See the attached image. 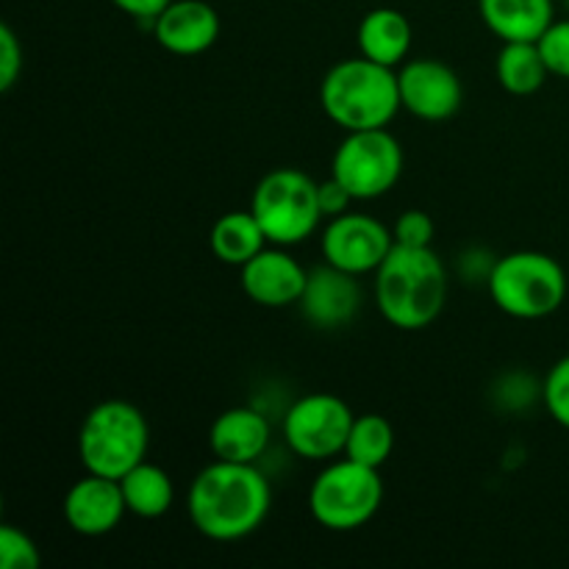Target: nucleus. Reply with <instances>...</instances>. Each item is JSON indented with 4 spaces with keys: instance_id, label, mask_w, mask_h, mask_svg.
Wrapping results in <instances>:
<instances>
[{
    "instance_id": "nucleus-1",
    "label": "nucleus",
    "mask_w": 569,
    "mask_h": 569,
    "mask_svg": "<svg viewBox=\"0 0 569 569\" xmlns=\"http://www.w3.org/2000/svg\"><path fill=\"white\" fill-rule=\"evenodd\" d=\"M272 489L256 465L220 461L194 476L187 492L189 522L211 542H239L264 526Z\"/></svg>"
},
{
    "instance_id": "nucleus-2",
    "label": "nucleus",
    "mask_w": 569,
    "mask_h": 569,
    "mask_svg": "<svg viewBox=\"0 0 569 569\" xmlns=\"http://www.w3.org/2000/svg\"><path fill=\"white\" fill-rule=\"evenodd\" d=\"M376 300L383 320L400 331L431 326L448 300V270L433 248L395 244L376 270Z\"/></svg>"
},
{
    "instance_id": "nucleus-3",
    "label": "nucleus",
    "mask_w": 569,
    "mask_h": 569,
    "mask_svg": "<svg viewBox=\"0 0 569 569\" xmlns=\"http://www.w3.org/2000/svg\"><path fill=\"white\" fill-rule=\"evenodd\" d=\"M320 106L328 120L348 133L387 128L403 109L398 72L365 56L339 61L322 78Z\"/></svg>"
},
{
    "instance_id": "nucleus-4",
    "label": "nucleus",
    "mask_w": 569,
    "mask_h": 569,
    "mask_svg": "<svg viewBox=\"0 0 569 569\" xmlns=\"http://www.w3.org/2000/svg\"><path fill=\"white\" fill-rule=\"evenodd\" d=\"M148 445L150 428L142 411L126 400H103L83 417L78 431V459L92 476L120 481L142 465Z\"/></svg>"
},
{
    "instance_id": "nucleus-5",
    "label": "nucleus",
    "mask_w": 569,
    "mask_h": 569,
    "mask_svg": "<svg viewBox=\"0 0 569 569\" xmlns=\"http://www.w3.org/2000/svg\"><path fill=\"white\" fill-rule=\"evenodd\" d=\"M489 295L503 315L515 320H545L567 298V272L553 256L515 250L489 267Z\"/></svg>"
},
{
    "instance_id": "nucleus-6",
    "label": "nucleus",
    "mask_w": 569,
    "mask_h": 569,
    "mask_svg": "<svg viewBox=\"0 0 569 569\" xmlns=\"http://www.w3.org/2000/svg\"><path fill=\"white\" fill-rule=\"evenodd\" d=\"M250 211L264 228L267 242L292 248L306 242L320 226V183L292 167L272 170L256 187Z\"/></svg>"
},
{
    "instance_id": "nucleus-7",
    "label": "nucleus",
    "mask_w": 569,
    "mask_h": 569,
    "mask_svg": "<svg viewBox=\"0 0 569 569\" xmlns=\"http://www.w3.org/2000/svg\"><path fill=\"white\" fill-rule=\"evenodd\" d=\"M381 503V472L353 459L328 465L309 489L311 517L333 533L359 531L378 515Z\"/></svg>"
},
{
    "instance_id": "nucleus-8",
    "label": "nucleus",
    "mask_w": 569,
    "mask_h": 569,
    "mask_svg": "<svg viewBox=\"0 0 569 569\" xmlns=\"http://www.w3.org/2000/svg\"><path fill=\"white\" fill-rule=\"evenodd\" d=\"M331 176L353 200H376L403 176V148L387 128L350 131L333 153Z\"/></svg>"
},
{
    "instance_id": "nucleus-9",
    "label": "nucleus",
    "mask_w": 569,
    "mask_h": 569,
    "mask_svg": "<svg viewBox=\"0 0 569 569\" xmlns=\"http://www.w3.org/2000/svg\"><path fill=\"white\" fill-rule=\"evenodd\" d=\"M353 420L356 415L350 406L337 395H306L289 406L283 417V439L300 459L326 461L345 453Z\"/></svg>"
},
{
    "instance_id": "nucleus-10",
    "label": "nucleus",
    "mask_w": 569,
    "mask_h": 569,
    "mask_svg": "<svg viewBox=\"0 0 569 569\" xmlns=\"http://www.w3.org/2000/svg\"><path fill=\"white\" fill-rule=\"evenodd\" d=\"M322 259L337 270L350 272V276H367L376 272L395 248V237L383 222L370 214H345L331 217V222L322 231Z\"/></svg>"
},
{
    "instance_id": "nucleus-11",
    "label": "nucleus",
    "mask_w": 569,
    "mask_h": 569,
    "mask_svg": "<svg viewBox=\"0 0 569 569\" xmlns=\"http://www.w3.org/2000/svg\"><path fill=\"white\" fill-rule=\"evenodd\" d=\"M400 103L409 114L426 122H445L461 109L465 87L445 61L415 59L398 72Z\"/></svg>"
},
{
    "instance_id": "nucleus-12",
    "label": "nucleus",
    "mask_w": 569,
    "mask_h": 569,
    "mask_svg": "<svg viewBox=\"0 0 569 569\" xmlns=\"http://www.w3.org/2000/svg\"><path fill=\"white\" fill-rule=\"evenodd\" d=\"M239 270H242L244 295L264 309L298 306L309 281V270H303L300 261L289 256L281 244L264 248Z\"/></svg>"
},
{
    "instance_id": "nucleus-13",
    "label": "nucleus",
    "mask_w": 569,
    "mask_h": 569,
    "mask_svg": "<svg viewBox=\"0 0 569 569\" xmlns=\"http://www.w3.org/2000/svg\"><path fill=\"white\" fill-rule=\"evenodd\" d=\"M128 506L122 498V487L114 478L87 472L64 495V520L78 537H106L120 526Z\"/></svg>"
},
{
    "instance_id": "nucleus-14",
    "label": "nucleus",
    "mask_w": 569,
    "mask_h": 569,
    "mask_svg": "<svg viewBox=\"0 0 569 569\" xmlns=\"http://www.w3.org/2000/svg\"><path fill=\"white\" fill-rule=\"evenodd\" d=\"M220 14L206 0H172L153 22V37L167 53L200 56L220 37Z\"/></svg>"
},
{
    "instance_id": "nucleus-15",
    "label": "nucleus",
    "mask_w": 569,
    "mask_h": 569,
    "mask_svg": "<svg viewBox=\"0 0 569 569\" xmlns=\"http://www.w3.org/2000/svg\"><path fill=\"white\" fill-rule=\"evenodd\" d=\"M300 311L315 328H342L356 317L361 306V289L356 276L326 264L309 272Z\"/></svg>"
},
{
    "instance_id": "nucleus-16",
    "label": "nucleus",
    "mask_w": 569,
    "mask_h": 569,
    "mask_svg": "<svg viewBox=\"0 0 569 569\" xmlns=\"http://www.w3.org/2000/svg\"><path fill=\"white\" fill-rule=\"evenodd\" d=\"M209 445L214 459L256 465L270 448V422L261 411L248 409V406L228 409L211 422Z\"/></svg>"
},
{
    "instance_id": "nucleus-17",
    "label": "nucleus",
    "mask_w": 569,
    "mask_h": 569,
    "mask_svg": "<svg viewBox=\"0 0 569 569\" xmlns=\"http://www.w3.org/2000/svg\"><path fill=\"white\" fill-rule=\"evenodd\" d=\"M478 11L500 42H539L553 22V0H478Z\"/></svg>"
},
{
    "instance_id": "nucleus-18",
    "label": "nucleus",
    "mask_w": 569,
    "mask_h": 569,
    "mask_svg": "<svg viewBox=\"0 0 569 569\" xmlns=\"http://www.w3.org/2000/svg\"><path fill=\"white\" fill-rule=\"evenodd\" d=\"M359 50L365 59L398 67L411 50V26L398 9H372L359 22Z\"/></svg>"
},
{
    "instance_id": "nucleus-19",
    "label": "nucleus",
    "mask_w": 569,
    "mask_h": 569,
    "mask_svg": "<svg viewBox=\"0 0 569 569\" xmlns=\"http://www.w3.org/2000/svg\"><path fill=\"white\" fill-rule=\"evenodd\" d=\"M209 244L214 259H220L222 264L244 267L270 242H267L264 228L259 226L253 211H231L214 222Z\"/></svg>"
},
{
    "instance_id": "nucleus-20",
    "label": "nucleus",
    "mask_w": 569,
    "mask_h": 569,
    "mask_svg": "<svg viewBox=\"0 0 569 569\" xmlns=\"http://www.w3.org/2000/svg\"><path fill=\"white\" fill-rule=\"evenodd\" d=\"M120 487L128 511L142 517V520H159L176 503L172 478L161 467L150 465V461H142L128 476H122Z\"/></svg>"
},
{
    "instance_id": "nucleus-21",
    "label": "nucleus",
    "mask_w": 569,
    "mask_h": 569,
    "mask_svg": "<svg viewBox=\"0 0 569 569\" xmlns=\"http://www.w3.org/2000/svg\"><path fill=\"white\" fill-rule=\"evenodd\" d=\"M495 72H498L500 87L517 98L539 92L550 76L537 42H503Z\"/></svg>"
},
{
    "instance_id": "nucleus-22",
    "label": "nucleus",
    "mask_w": 569,
    "mask_h": 569,
    "mask_svg": "<svg viewBox=\"0 0 569 569\" xmlns=\"http://www.w3.org/2000/svg\"><path fill=\"white\" fill-rule=\"evenodd\" d=\"M395 450V431L387 417L361 415L353 420L348 445H345V459H353L365 467L381 470Z\"/></svg>"
},
{
    "instance_id": "nucleus-23",
    "label": "nucleus",
    "mask_w": 569,
    "mask_h": 569,
    "mask_svg": "<svg viewBox=\"0 0 569 569\" xmlns=\"http://www.w3.org/2000/svg\"><path fill=\"white\" fill-rule=\"evenodd\" d=\"M42 556L33 539L14 526L0 528V567L3 569H39Z\"/></svg>"
},
{
    "instance_id": "nucleus-24",
    "label": "nucleus",
    "mask_w": 569,
    "mask_h": 569,
    "mask_svg": "<svg viewBox=\"0 0 569 569\" xmlns=\"http://www.w3.org/2000/svg\"><path fill=\"white\" fill-rule=\"evenodd\" d=\"M542 400L548 415L569 431V356L550 367L542 387Z\"/></svg>"
},
{
    "instance_id": "nucleus-25",
    "label": "nucleus",
    "mask_w": 569,
    "mask_h": 569,
    "mask_svg": "<svg viewBox=\"0 0 569 569\" xmlns=\"http://www.w3.org/2000/svg\"><path fill=\"white\" fill-rule=\"evenodd\" d=\"M537 44L550 76L567 78L569 81V20L550 22V28L539 37Z\"/></svg>"
},
{
    "instance_id": "nucleus-26",
    "label": "nucleus",
    "mask_w": 569,
    "mask_h": 569,
    "mask_svg": "<svg viewBox=\"0 0 569 569\" xmlns=\"http://www.w3.org/2000/svg\"><path fill=\"white\" fill-rule=\"evenodd\" d=\"M395 244L403 248H431L433 242V220L420 209H409L395 220L392 228Z\"/></svg>"
},
{
    "instance_id": "nucleus-27",
    "label": "nucleus",
    "mask_w": 569,
    "mask_h": 569,
    "mask_svg": "<svg viewBox=\"0 0 569 569\" xmlns=\"http://www.w3.org/2000/svg\"><path fill=\"white\" fill-rule=\"evenodd\" d=\"M22 72V44L9 26H0V89L9 92Z\"/></svg>"
},
{
    "instance_id": "nucleus-28",
    "label": "nucleus",
    "mask_w": 569,
    "mask_h": 569,
    "mask_svg": "<svg viewBox=\"0 0 569 569\" xmlns=\"http://www.w3.org/2000/svg\"><path fill=\"white\" fill-rule=\"evenodd\" d=\"M350 203H353V194L337 181V178H328V181L320 183V209L322 217H339L345 211H350Z\"/></svg>"
},
{
    "instance_id": "nucleus-29",
    "label": "nucleus",
    "mask_w": 569,
    "mask_h": 569,
    "mask_svg": "<svg viewBox=\"0 0 569 569\" xmlns=\"http://www.w3.org/2000/svg\"><path fill=\"white\" fill-rule=\"evenodd\" d=\"M111 3L120 11H126L128 17H133V20L150 22V26H153L156 17H159L172 0H111Z\"/></svg>"
},
{
    "instance_id": "nucleus-30",
    "label": "nucleus",
    "mask_w": 569,
    "mask_h": 569,
    "mask_svg": "<svg viewBox=\"0 0 569 569\" xmlns=\"http://www.w3.org/2000/svg\"><path fill=\"white\" fill-rule=\"evenodd\" d=\"M565 3H567V9H569V0H565Z\"/></svg>"
}]
</instances>
